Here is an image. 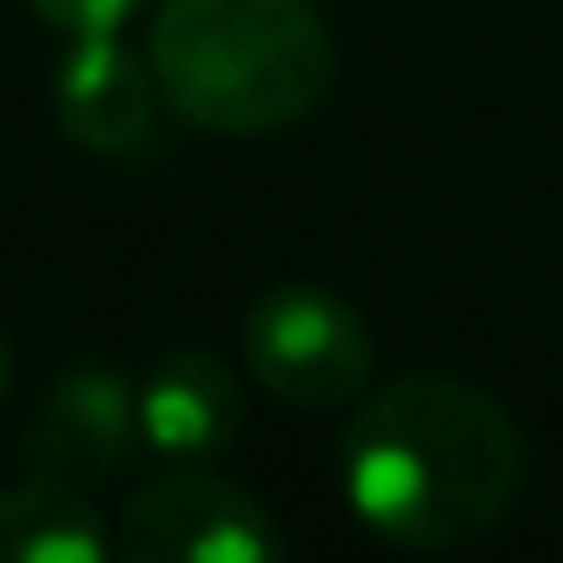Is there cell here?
Segmentation results:
<instances>
[{
  "instance_id": "obj_9",
  "label": "cell",
  "mask_w": 563,
  "mask_h": 563,
  "mask_svg": "<svg viewBox=\"0 0 563 563\" xmlns=\"http://www.w3.org/2000/svg\"><path fill=\"white\" fill-rule=\"evenodd\" d=\"M27 8L47 27H60L67 41H80V34H120L140 0H27Z\"/></svg>"
},
{
  "instance_id": "obj_7",
  "label": "cell",
  "mask_w": 563,
  "mask_h": 563,
  "mask_svg": "<svg viewBox=\"0 0 563 563\" xmlns=\"http://www.w3.org/2000/svg\"><path fill=\"white\" fill-rule=\"evenodd\" d=\"M239 378L206 345H179L140 378V438L166 464H212L239 438Z\"/></svg>"
},
{
  "instance_id": "obj_6",
  "label": "cell",
  "mask_w": 563,
  "mask_h": 563,
  "mask_svg": "<svg viewBox=\"0 0 563 563\" xmlns=\"http://www.w3.org/2000/svg\"><path fill=\"white\" fill-rule=\"evenodd\" d=\"M159 80L146 54H126L120 34H80L67 41V60L54 74V120L74 146L126 159L153 140Z\"/></svg>"
},
{
  "instance_id": "obj_3",
  "label": "cell",
  "mask_w": 563,
  "mask_h": 563,
  "mask_svg": "<svg viewBox=\"0 0 563 563\" xmlns=\"http://www.w3.org/2000/svg\"><path fill=\"white\" fill-rule=\"evenodd\" d=\"M239 358L286 411H345L372 385V332L325 286H272L239 319Z\"/></svg>"
},
{
  "instance_id": "obj_10",
  "label": "cell",
  "mask_w": 563,
  "mask_h": 563,
  "mask_svg": "<svg viewBox=\"0 0 563 563\" xmlns=\"http://www.w3.org/2000/svg\"><path fill=\"white\" fill-rule=\"evenodd\" d=\"M8 391H14V352H8V332H0V405H8Z\"/></svg>"
},
{
  "instance_id": "obj_1",
  "label": "cell",
  "mask_w": 563,
  "mask_h": 563,
  "mask_svg": "<svg viewBox=\"0 0 563 563\" xmlns=\"http://www.w3.org/2000/svg\"><path fill=\"white\" fill-rule=\"evenodd\" d=\"M339 484L372 537L398 550H457L510 517L523 438L490 391L418 372L352 405Z\"/></svg>"
},
{
  "instance_id": "obj_4",
  "label": "cell",
  "mask_w": 563,
  "mask_h": 563,
  "mask_svg": "<svg viewBox=\"0 0 563 563\" xmlns=\"http://www.w3.org/2000/svg\"><path fill=\"white\" fill-rule=\"evenodd\" d=\"M120 550L133 563H272L286 556V530L252 490L206 464H173L120 510Z\"/></svg>"
},
{
  "instance_id": "obj_8",
  "label": "cell",
  "mask_w": 563,
  "mask_h": 563,
  "mask_svg": "<svg viewBox=\"0 0 563 563\" xmlns=\"http://www.w3.org/2000/svg\"><path fill=\"white\" fill-rule=\"evenodd\" d=\"M113 537L80 484L27 477L0 490V563H107Z\"/></svg>"
},
{
  "instance_id": "obj_2",
  "label": "cell",
  "mask_w": 563,
  "mask_h": 563,
  "mask_svg": "<svg viewBox=\"0 0 563 563\" xmlns=\"http://www.w3.org/2000/svg\"><path fill=\"white\" fill-rule=\"evenodd\" d=\"M146 60L159 100L199 133H278L332 87V34L312 0H159Z\"/></svg>"
},
{
  "instance_id": "obj_5",
  "label": "cell",
  "mask_w": 563,
  "mask_h": 563,
  "mask_svg": "<svg viewBox=\"0 0 563 563\" xmlns=\"http://www.w3.org/2000/svg\"><path fill=\"white\" fill-rule=\"evenodd\" d=\"M140 451H146V438H140V385H126L107 365H80V372L54 378L41 391V405L27 411V431H21L27 471L80 484V490L126 477V464Z\"/></svg>"
}]
</instances>
